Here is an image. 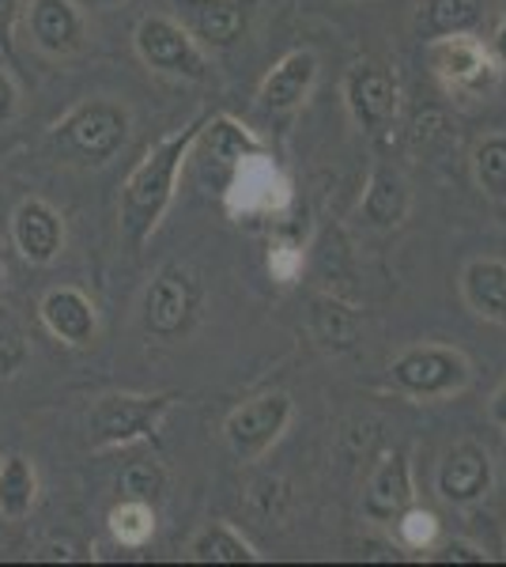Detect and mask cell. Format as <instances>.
<instances>
[{
	"mask_svg": "<svg viewBox=\"0 0 506 567\" xmlns=\"http://www.w3.org/2000/svg\"><path fill=\"white\" fill-rule=\"evenodd\" d=\"M200 303H205V288L200 277L182 261H167L152 277L141 299V329L148 341L174 344L197 326Z\"/></svg>",
	"mask_w": 506,
	"mask_h": 567,
	"instance_id": "obj_5",
	"label": "cell"
},
{
	"mask_svg": "<svg viewBox=\"0 0 506 567\" xmlns=\"http://www.w3.org/2000/svg\"><path fill=\"white\" fill-rule=\"evenodd\" d=\"M495 484L492 451L476 439H457L435 470V496L446 507H476Z\"/></svg>",
	"mask_w": 506,
	"mask_h": 567,
	"instance_id": "obj_11",
	"label": "cell"
},
{
	"mask_svg": "<svg viewBox=\"0 0 506 567\" xmlns=\"http://www.w3.org/2000/svg\"><path fill=\"white\" fill-rule=\"evenodd\" d=\"M219 194H224V213L235 224H242V219L257 216H283L291 208V200H296V186H291L288 171L272 159V152H261L238 163L231 175L224 178Z\"/></svg>",
	"mask_w": 506,
	"mask_h": 567,
	"instance_id": "obj_7",
	"label": "cell"
},
{
	"mask_svg": "<svg viewBox=\"0 0 506 567\" xmlns=\"http://www.w3.org/2000/svg\"><path fill=\"white\" fill-rule=\"evenodd\" d=\"M27 360H31V344H27V333L20 329L12 315L0 310V382L4 379H16Z\"/></svg>",
	"mask_w": 506,
	"mask_h": 567,
	"instance_id": "obj_31",
	"label": "cell"
},
{
	"mask_svg": "<svg viewBox=\"0 0 506 567\" xmlns=\"http://www.w3.org/2000/svg\"><path fill=\"white\" fill-rule=\"evenodd\" d=\"M487 20V0H420L416 27L420 42L446 39V34H476Z\"/></svg>",
	"mask_w": 506,
	"mask_h": 567,
	"instance_id": "obj_21",
	"label": "cell"
},
{
	"mask_svg": "<svg viewBox=\"0 0 506 567\" xmlns=\"http://www.w3.org/2000/svg\"><path fill=\"white\" fill-rule=\"evenodd\" d=\"M409 213H412L409 178H404L397 167H390V163H379V167L371 171V178H366L363 197H359V216H363V224L374 227V231H393V227H401L404 219H409Z\"/></svg>",
	"mask_w": 506,
	"mask_h": 567,
	"instance_id": "obj_19",
	"label": "cell"
},
{
	"mask_svg": "<svg viewBox=\"0 0 506 567\" xmlns=\"http://www.w3.org/2000/svg\"><path fill=\"white\" fill-rule=\"evenodd\" d=\"M427 560H435V564H487L492 556H487L476 542H468V537H450V542H438L435 548H431Z\"/></svg>",
	"mask_w": 506,
	"mask_h": 567,
	"instance_id": "obj_32",
	"label": "cell"
},
{
	"mask_svg": "<svg viewBox=\"0 0 506 567\" xmlns=\"http://www.w3.org/2000/svg\"><path fill=\"white\" fill-rule=\"evenodd\" d=\"M167 470H163L159 458H136L128 462L117 477V496L125 499H144V503H155L159 507L167 499Z\"/></svg>",
	"mask_w": 506,
	"mask_h": 567,
	"instance_id": "obj_28",
	"label": "cell"
},
{
	"mask_svg": "<svg viewBox=\"0 0 506 567\" xmlns=\"http://www.w3.org/2000/svg\"><path fill=\"white\" fill-rule=\"evenodd\" d=\"M133 50L159 76L193 80V84L208 80V58H205L208 50L174 16H159V12L144 16L133 31Z\"/></svg>",
	"mask_w": 506,
	"mask_h": 567,
	"instance_id": "obj_9",
	"label": "cell"
},
{
	"mask_svg": "<svg viewBox=\"0 0 506 567\" xmlns=\"http://www.w3.org/2000/svg\"><path fill=\"white\" fill-rule=\"evenodd\" d=\"M39 470L27 454H4L0 458V518L4 523H23L39 507Z\"/></svg>",
	"mask_w": 506,
	"mask_h": 567,
	"instance_id": "obj_22",
	"label": "cell"
},
{
	"mask_svg": "<svg viewBox=\"0 0 506 567\" xmlns=\"http://www.w3.org/2000/svg\"><path fill=\"white\" fill-rule=\"evenodd\" d=\"M133 114L110 95H91L50 125V144L61 159L80 167H106L128 144Z\"/></svg>",
	"mask_w": 506,
	"mask_h": 567,
	"instance_id": "obj_2",
	"label": "cell"
},
{
	"mask_svg": "<svg viewBox=\"0 0 506 567\" xmlns=\"http://www.w3.org/2000/svg\"><path fill=\"white\" fill-rule=\"evenodd\" d=\"M340 95L344 106L352 114L355 130L366 136H385L397 125V110H401V87L390 65L374 58H355L344 69L340 80Z\"/></svg>",
	"mask_w": 506,
	"mask_h": 567,
	"instance_id": "obj_10",
	"label": "cell"
},
{
	"mask_svg": "<svg viewBox=\"0 0 506 567\" xmlns=\"http://www.w3.org/2000/svg\"><path fill=\"white\" fill-rule=\"evenodd\" d=\"M174 20L205 50H231L250 27V0H171Z\"/></svg>",
	"mask_w": 506,
	"mask_h": 567,
	"instance_id": "obj_13",
	"label": "cell"
},
{
	"mask_svg": "<svg viewBox=\"0 0 506 567\" xmlns=\"http://www.w3.org/2000/svg\"><path fill=\"white\" fill-rule=\"evenodd\" d=\"M390 526H393V534H397V545L404 548V553L427 556L431 548L443 542V523H438V515L427 507H420V503L404 507Z\"/></svg>",
	"mask_w": 506,
	"mask_h": 567,
	"instance_id": "obj_27",
	"label": "cell"
},
{
	"mask_svg": "<svg viewBox=\"0 0 506 567\" xmlns=\"http://www.w3.org/2000/svg\"><path fill=\"white\" fill-rule=\"evenodd\" d=\"M462 299L476 318L506 326V261L473 258L462 269Z\"/></svg>",
	"mask_w": 506,
	"mask_h": 567,
	"instance_id": "obj_20",
	"label": "cell"
},
{
	"mask_svg": "<svg viewBox=\"0 0 506 567\" xmlns=\"http://www.w3.org/2000/svg\"><path fill=\"white\" fill-rule=\"evenodd\" d=\"M473 178L484 189V197L506 205V133L484 136L473 148Z\"/></svg>",
	"mask_w": 506,
	"mask_h": 567,
	"instance_id": "obj_26",
	"label": "cell"
},
{
	"mask_svg": "<svg viewBox=\"0 0 506 567\" xmlns=\"http://www.w3.org/2000/svg\"><path fill=\"white\" fill-rule=\"evenodd\" d=\"M487 420H492L495 427H506V382L487 398Z\"/></svg>",
	"mask_w": 506,
	"mask_h": 567,
	"instance_id": "obj_35",
	"label": "cell"
},
{
	"mask_svg": "<svg viewBox=\"0 0 506 567\" xmlns=\"http://www.w3.org/2000/svg\"><path fill=\"white\" fill-rule=\"evenodd\" d=\"M39 318L50 329V337H58L69 349H91L99 341V307L91 303L87 291L72 288V284L45 291L39 303Z\"/></svg>",
	"mask_w": 506,
	"mask_h": 567,
	"instance_id": "obj_17",
	"label": "cell"
},
{
	"mask_svg": "<svg viewBox=\"0 0 506 567\" xmlns=\"http://www.w3.org/2000/svg\"><path fill=\"white\" fill-rule=\"evenodd\" d=\"M487 45H492V58L499 61V69L506 72V8L499 20H495V31H492V39H487Z\"/></svg>",
	"mask_w": 506,
	"mask_h": 567,
	"instance_id": "obj_34",
	"label": "cell"
},
{
	"mask_svg": "<svg viewBox=\"0 0 506 567\" xmlns=\"http://www.w3.org/2000/svg\"><path fill=\"white\" fill-rule=\"evenodd\" d=\"M296 507V492L283 477H257L250 484V515L261 526H280Z\"/></svg>",
	"mask_w": 506,
	"mask_h": 567,
	"instance_id": "obj_29",
	"label": "cell"
},
{
	"mask_svg": "<svg viewBox=\"0 0 506 567\" xmlns=\"http://www.w3.org/2000/svg\"><path fill=\"white\" fill-rule=\"evenodd\" d=\"M110 537H114L122 548H144L155 537V526H159V507L144 499H117L106 515Z\"/></svg>",
	"mask_w": 506,
	"mask_h": 567,
	"instance_id": "obj_25",
	"label": "cell"
},
{
	"mask_svg": "<svg viewBox=\"0 0 506 567\" xmlns=\"http://www.w3.org/2000/svg\"><path fill=\"white\" fill-rule=\"evenodd\" d=\"M27 31L45 58H76L87 42V23L76 0H31L27 4Z\"/></svg>",
	"mask_w": 506,
	"mask_h": 567,
	"instance_id": "obj_14",
	"label": "cell"
},
{
	"mask_svg": "<svg viewBox=\"0 0 506 567\" xmlns=\"http://www.w3.org/2000/svg\"><path fill=\"white\" fill-rule=\"evenodd\" d=\"M193 564H257L261 553L246 542V534L231 523H208L193 534L186 548Z\"/></svg>",
	"mask_w": 506,
	"mask_h": 567,
	"instance_id": "obj_23",
	"label": "cell"
},
{
	"mask_svg": "<svg viewBox=\"0 0 506 567\" xmlns=\"http://www.w3.org/2000/svg\"><path fill=\"white\" fill-rule=\"evenodd\" d=\"M265 269H269V277L280 288H291L302 277V269H307V243L291 231L272 235L269 254H265Z\"/></svg>",
	"mask_w": 506,
	"mask_h": 567,
	"instance_id": "obj_30",
	"label": "cell"
},
{
	"mask_svg": "<svg viewBox=\"0 0 506 567\" xmlns=\"http://www.w3.org/2000/svg\"><path fill=\"white\" fill-rule=\"evenodd\" d=\"M200 117L189 125H182L178 133L163 136L159 144H152L144 152V159L128 171L125 186H122V205H117V224H122V239L133 250H144L148 239L159 231L163 216H167L178 178L189 163L193 141H197Z\"/></svg>",
	"mask_w": 506,
	"mask_h": 567,
	"instance_id": "obj_1",
	"label": "cell"
},
{
	"mask_svg": "<svg viewBox=\"0 0 506 567\" xmlns=\"http://www.w3.org/2000/svg\"><path fill=\"white\" fill-rule=\"evenodd\" d=\"M423 65L450 95L481 99L495 91L503 69L492 58V45L476 34H446V39L423 42Z\"/></svg>",
	"mask_w": 506,
	"mask_h": 567,
	"instance_id": "obj_6",
	"label": "cell"
},
{
	"mask_svg": "<svg viewBox=\"0 0 506 567\" xmlns=\"http://www.w3.org/2000/svg\"><path fill=\"white\" fill-rule=\"evenodd\" d=\"M473 360L457 344H409L385 368V382L409 401H443L473 386Z\"/></svg>",
	"mask_w": 506,
	"mask_h": 567,
	"instance_id": "obj_3",
	"label": "cell"
},
{
	"mask_svg": "<svg viewBox=\"0 0 506 567\" xmlns=\"http://www.w3.org/2000/svg\"><path fill=\"white\" fill-rule=\"evenodd\" d=\"M16 110H20V87H16V80L0 69V125L12 122Z\"/></svg>",
	"mask_w": 506,
	"mask_h": 567,
	"instance_id": "obj_33",
	"label": "cell"
},
{
	"mask_svg": "<svg viewBox=\"0 0 506 567\" xmlns=\"http://www.w3.org/2000/svg\"><path fill=\"white\" fill-rule=\"evenodd\" d=\"M359 329H363V318H359L355 307H348L344 299H333V296H318L310 303V333L321 349H352L359 341Z\"/></svg>",
	"mask_w": 506,
	"mask_h": 567,
	"instance_id": "obj_24",
	"label": "cell"
},
{
	"mask_svg": "<svg viewBox=\"0 0 506 567\" xmlns=\"http://www.w3.org/2000/svg\"><path fill=\"white\" fill-rule=\"evenodd\" d=\"M412 503H416V481H412L409 451L393 446V451H385L382 458L374 462L371 477H366L363 515L371 518V523H393Z\"/></svg>",
	"mask_w": 506,
	"mask_h": 567,
	"instance_id": "obj_16",
	"label": "cell"
},
{
	"mask_svg": "<svg viewBox=\"0 0 506 567\" xmlns=\"http://www.w3.org/2000/svg\"><path fill=\"white\" fill-rule=\"evenodd\" d=\"M178 405V393H103L87 409V439L95 451H117L159 435Z\"/></svg>",
	"mask_w": 506,
	"mask_h": 567,
	"instance_id": "obj_4",
	"label": "cell"
},
{
	"mask_svg": "<svg viewBox=\"0 0 506 567\" xmlns=\"http://www.w3.org/2000/svg\"><path fill=\"white\" fill-rule=\"evenodd\" d=\"M318 72H321V61L307 45L283 53V58L265 72L261 87H257V106L269 110V114H291V110H299L314 95Z\"/></svg>",
	"mask_w": 506,
	"mask_h": 567,
	"instance_id": "obj_15",
	"label": "cell"
},
{
	"mask_svg": "<svg viewBox=\"0 0 506 567\" xmlns=\"http://www.w3.org/2000/svg\"><path fill=\"white\" fill-rule=\"evenodd\" d=\"M261 152H269V144H265L246 122H238L231 114H205L200 117V130H197V141H193L189 159L205 163V175L216 171L219 186H224V178L231 175L238 163Z\"/></svg>",
	"mask_w": 506,
	"mask_h": 567,
	"instance_id": "obj_12",
	"label": "cell"
},
{
	"mask_svg": "<svg viewBox=\"0 0 506 567\" xmlns=\"http://www.w3.org/2000/svg\"><path fill=\"white\" fill-rule=\"evenodd\" d=\"M12 243L27 265H53L64 250V219L50 200L27 197L12 213Z\"/></svg>",
	"mask_w": 506,
	"mask_h": 567,
	"instance_id": "obj_18",
	"label": "cell"
},
{
	"mask_svg": "<svg viewBox=\"0 0 506 567\" xmlns=\"http://www.w3.org/2000/svg\"><path fill=\"white\" fill-rule=\"evenodd\" d=\"M12 12H16V0H0V27L12 20Z\"/></svg>",
	"mask_w": 506,
	"mask_h": 567,
	"instance_id": "obj_36",
	"label": "cell"
},
{
	"mask_svg": "<svg viewBox=\"0 0 506 567\" xmlns=\"http://www.w3.org/2000/svg\"><path fill=\"white\" fill-rule=\"evenodd\" d=\"M296 401L283 390H265L257 398H246L224 420V443L238 462H257L272 451L291 427Z\"/></svg>",
	"mask_w": 506,
	"mask_h": 567,
	"instance_id": "obj_8",
	"label": "cell"
}]
</instances>
